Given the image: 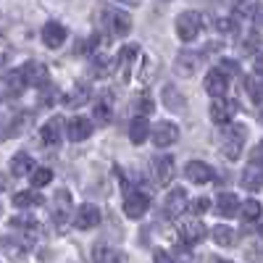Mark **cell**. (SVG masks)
<instances>
[{
  "label": "cell",
  "instance_id": "obj_1",
  "mask_svg": "<svg viewBox=\"0 0 263 263\" xmlns=\"http://www.w3.org/2000/svg\"><path fill=\"white\" fill-rule=\"evenodd\" d=\"M218 145H221V156L229 158V161H237L239 156H242V145H245V126H232L227 129L221 140H218Z\"/></svg>",
  "mask_w": 263,
  "mask_h": 263
},
{
  "label": "cell",
  "instance_id": "obj_2",
  "mask_svg": "<svg viewBox=\"0 0 263 263\" xmlns=\"http://www.w3.org/2000/svg\"><path fill=\"white\" fill-rule=\"evenodd\" d=\"M200 27H203V16L197 11H184L177 16V34L182 42H192L200 34Z\"/></svg>",
  "mask_w": 263,
  "mask_h": 263
},
{
  "label": "cell",
  "instance_id": "obj_3",
  "mask_svg": "<svg viewBox=\"0 0 263 263\" xmlns=\"http://www.w3.org/2000/svg\"><path fill=\"white\" fill-rule=\"evenodd\" d=\"M103 27L114 37H124V34L132 32V18L124 11H119V8H105L103 11Z\"/></svg>",
  "mask_w": 263,
  "mask_h": 263
},
{
  "label": "cell",
  "instance_id": "obj_4",
  "mask_svg": "<svg viewBox=\"0 0 263 263\" xmlns=\"http://www.w3.org/2000/svg\"><path fill=\"white\" fill-rule=\"evenodd\" d=\"M179 237H182L184 245H197L205 237V224L200 221V218H195V216L182 218L179 221Z\"/></svg>",
  "mask_w": 263,
  "mask_h": 263
},
{
  "label": "cell",
  "instance_id": "obj_5",
  "mask_svg": "<svg viewBox=\"0 0 263 263\" xmlns=\"http://www.w3.org/2000/svg\"><path fill=\"white\" fill-rule=\"evenodd\" d=\"M163 211H166L168 218H177V216H182L184 211H190V197H187V192H184L182 187H174V190L166 195Z\"/></svg>",
  "mask_w": 263,
  "mask_h": 263
},
{
  "label": "cell",
  "instance_id": "obj_6",
  "mask_svg": "<svg viewBox=\"0 0 263 263\" xmlns=\"http://www.w3.org/2000/svg\"><path fill=\"white\" fill-rule=\"evenodd\" d=\"M98 224H100V208L98 205L84 203V205L77 208V213H74V227L77 229L87 232V229H95Z\"/></svg>",
  "mask_w": 263,
  "mask_h": 263
},
{
  "label": "cell",
  "instance_id": "obj_7",
  "mask_svg": "<svg viewBox=\"0 0 263 263\" xmlns=\"http://www.w3.org/2000/svg\"><path fill=\"white\" fill-rule=\"evenodd\" d=\"M150 208V197L145 192H126L124 197V213L129 218H142Z\"/></svg>",
  "mask_w": 263,
  "mask_h": 263
},
{
  "label": "cell",
  "instance_id": "obj_8",
  "mask_svg": "<svg viewBox=\"0 0 263 263\" xmlns=\"http://www.w3.org/2000/svg\"><path fill=\"white\" fill-rule=\"evenodd\" d=\"M69 216H71V195H69V190H61L53 197V221L63 229Z\"/></svg>",
  "mask_w": 263,
  "mask_h": 263
},
{
  "label": "cell",
  "instance_id": "obj_9",
  "mask_svg": "<svg viewBox=\"0 0 263 263\" xmlns=\"http://www.w3.org/2000/svg\"><path fill=\"white\" fill-rule=\"evenodd\" d=\"M177 140H179V126L174 121H161L153 129V142H156V147H168Z\"/></svg>",
  "mask_w": 263,
  "mask_h": 263
},
{
  "label": "cell",
  "instance_id": "obj_10",
  "mask_svg": "<svg viewBox=\"0 0 263 263\" xmlns=\"http://www.w3.org/2000/svg\"><path fill=\"white\" fill-rule=\"evenodd\" d=\"M208 114H211V121H213V124H229V121L234 119V114H237V103L218 98V100H213V105L208 108Z\"/></svg>",
  "mask_w": 263,
  "mask_h": 263
},
{
  "label": "cell",
  "instance_id": "obj_11",
  "mask_svg": "<svg viewBox=\"0 0 263 263\" xmlns=\"http://www.w3.org/2000/svg\"><path fill=\"white\" fill-rule=\"evenodd\" d=\"M21 74H24L27 84L29 87H45L48 84V69H45V63H37V61H29L21 66Z\"/></svg>",
  "mask_w": 263,
  "mask_h": 263
},
{
  "label": "cell",
  "instance_id": "obj_12",
  "mask_svg": "<svg viewBox=\"0 0 263 263\" xmlns=\"http://www.w3.org/2000/svg\"><path fill=\"white\" fill-rule=\"evenodd\" d=\"M203 87H205V92H208V95H213L216 100H218V98H224V92L229 90L227 74H224L221 69H211V71H208V77H205V82H203Z\"/></svg>",
  "mask_w": 263,
  "mask_h": 263
},
{
  "label": "cell",
  "instance_id": "obj_13",
  "mask_svg": "<svg viewBox=\"0 0 263 263\" xmlns=\"http://www.w3.org/2000/svg\"><path fill=\"white\" fill-rule=\"evenodd\" d=\"M92 135V121L84 119V116H74L69 124H66V137L71 142H82Z\"/></svg>",
  "mask_w": 263,
  "mask_h": 263
},
{
  "label": "cell",
  "instance_id": "obj_14",
  "mask_svg": "<svg viewBox=\"0 0 263 263\" xmlns=\"http://www.w3.org/2000/svg\"><path fill=\"white\" fill-rule=\"evenodd\" d=\"M150 171H153V177H156L158 184H166L174 179V158L171 156H156L150 163Z\"/></svg>",
  "mask_w": 263,
  "mask_h": 263
},
{
  "label": "cell",
  "instance_id": "obj_15",
  "mask_svg": "<svg viewBox=\"0 0 263 263\" xmlns=\"http://www.w3.org/2000/svg\"><path fill=\"white\" fill-rule=\"evenodd\" d=\"M184 174H187V179L195 182V184H208V182H213V174L216 171L208 163H203V161H190L184 166Z\"/></svg>",
  "mask_w": 263,
  "mask_h": 263
},
{
  "label": "cell",
  "instance_id": "obj_16",
  "mask_svg": "<svg viewBox=\"0 0 263 263\" xmlns=\"http://www.w3.org/2000/svg\"><path fill=\"white\" fill-rule=\"evenodd\" d=\"M66 37H69V32H66V27L58 24V21H48V24L42 27V42H45L48 48H53V50L63 45Z\"/></svg>",
  "mask_w": 263,
  "mask_h": 263
},
{
  "label": "cell",
  "instance_id": "obj_17",
  "mask_svg": "<svg viewBox=\"0 0 263 263\" xmlns=\"http://www.w3.org/2000/svg\"><path fill=\"white\" fill-rule=\"evenodd\" d=\"M63 129H66V121L61 116H53V119H48L45 124L40 126V140L45 145H55V142H61V132Z\"/></svg>",
  "mask_w": 263,
  "mask_h": 263
},
{
  "label": "cell",
  "instance_id": "obj_18",
  "mask_svg": "<svg viewBox=\"0 0 263 263\" xmlns=\"http://www.w3.org/2000/svg\"><path fill=\"white\" fill-rule=\"evenodd\" d=\"M197 66H200V55L192 53V50H182L177 55V61H174V71L179 77H192L197 71Z\"/></svg>",
  "mask_w": 263,
  "mask_h": 263
},
{
  "label": "cell",
  "instance_id": "obj_19",
  "mask_svg": "<svg viewBox=\"0 0 263 263\" xmlns=\"http://www.w3.org/2000/svg\"><path fill=\"white\" fill-rule=\"evenodd\" d=\"M216 213L224 216V218L237 216V213H239V200H237V195H234V192H221V195H218V200H216Z\"/></svg>",
  "mask_w": 263,
  "mask_h": 263
},
{
  "label": "cell",
  "instance_id": "obj_20",
  "mask_svg": "<svg viewBox=\"0 0 263 263\" xmlns=\"http://www.w3.org/2000/svg\"><path fill=\"white\" fill-rule=\"evenodd\" d=\"M24 87H27V79H24V74H21V69L6 74V79H3V92H6V98L21 95V92H24Z\"/></svg>",
  "mask_w": 263,
  "mask_h": 263
},
{
  "label": "cell",
  "instance_id": "obj_21",
  "mask_svg": "<svg viewBox=\"0 0 263 263\" xmlns=\"http://www.w3.org/2000/svg\"><path fill=\"white\" fill-rule=\"evenodd\" d=\"M147 137H153V129H150V124H147L145 116H137L135 121L129 124V140L135 142V145H142Z\"/></svg>",
  "mask_w": 263,
  "mask_h": 263
},
{
  "label": "cell",
  "instance_id": "obj_22",
  "mask_svg": "<svg viewBox=\"0 0 263 263\" xmlns=\"http://www.w3.org/2000/svg\"><path fill=\"white\" fill-rule=\"evenodd\" d=\"M45 197H42L37 190H21L13 195V205L16 208H34V205H42Z\"/></svg>",
  "mask_w": 263,
  "mask_h": 263
},
{
  "label": "cell",
  "instance_id": "obj_23",
  "mask_svg": "<svg viewBox=\"0 0 263 263\" xmlns=\"http://www.w3.org/2000/svg\"><path fill=\"white\" fill-rule=\"evenodd\" d=\"M239 184H242V190H250V192H258L263 187V171L255 168V166H248L242 171V177H239Z\"/></svg>",
  "mask_w": 263,
  "mask_h": 263
},
{
  "label": "cell",
  "instance_id": "obj_24",
  "mask_svg": "<svg viewBox=\"0 0 263 263\" xmlns=\"http://www.w3.org/2000/svg\"><path fill=\"white\" fill-rule=\"evenodd\" d=\"M11 171H13V177H32L34 174V161L27 156V153H18V156H13L11 161Z\"/></svg>",
  "mask_w": 263,
  "mask_h": 263
},
{
  "label": "cell",
  "instance_id": "obj_25",
  "mask_svg": "<svg viewBox=\"0 0 263 263\" xmlns=\"http://www.w3.org/2000/svg\"><path fill=\"white\" fill-rule=\"evenodd\" d=\"M211 237H213V242H216V245H221V248L234 245V229L227 227V224H216V227H211Z\"/></svg>",
  "mask_w": 263,
  "mask_h": 263
},
{
  "label": "cell",
  "instance_id": "obj_26",
  "mask_svg": "<svg viewBox=\"0 0 263 263\" xmlns=\"http://www.w3.org/2000/svg\"><path fill=\"white\" fill-rule=\"evenodd\" d=\"M140 55V48L137 45H124L121 48V53H119V69H121V77L124 79H129V66H132V61H135Z\"/></svg>",
  "mask_w": 263,
  "mask_h": 263
},
{
  "label": "cell",
  "instance_id": "obj_27",
  "mask_svg": "<svg viewBox=\"0 0 263 263\" xmlns=\"http://www.w3.org/2000/svg\"><path fill=\"white\" fill-rule=\"evenodd\" d=\"M163 103L171 108V111H182V108H184V98H182V92L174 84H168L163 90Z\"/></svg>",
  "mask_w": 263,
  "mask_h": 263
},
{
  "label": "cell",
  "instance_id": "obj_28",
  "mask_svg": "<svg viewBox=\"0 0 263 263\" xmlns=\"http://www.w3.org/2000/svg\"><path fill=\"white\" fill-rule=\"evenodd\" d=\"M111 69H114V61L111 58H105V55H98L95 61H92V77H108L111 74Z\"/></svg>",
  "mask_w": 263,
  "mask_h": 263
},
{
  "label": "cell",
  "instance_id": "obj_29",
  "mask_svg": "<svg viewBox=\"0 0 263 263\" xmlns=\"http://www.w3.org/2000/svg\"><path fill=\"white\" fill-rule=\"evenodd\" d=\"M32 187L34 190H40V187H45V184H50L53 182V171L50 168H45V166H42V168H34V174H32Z\"/></svg>",
  "mask_w": 263,
  "mask_h": 263
},
{
  "label": "cell",
  "instance_id": "obj_30",
  "mask_svg": "<svg viewBox=\"0 0 263 263\" xmlns=\"http://www.w3.org/2000/svg\"><path fill=\"white\" fill-rule=\"evenodd\" d=\"M95 121L98 124H108L111 121V100H100V103H95Z\"/></svg>",
  "mask_w": 263,
  "mask_h": 263
},
{
  "label": "cell",
  "instance_id": "obj_31",
  "mask_svg": "<svg viewBox=\"0 0 263 263\" xmlns=\"http://www.w3.org/2000/svg\"><path fill=\"white\" fill-rule=\"evenodd\" d=\"M87 98H90V90H87V87H74V92H69V95H66V98H63V103L74 108V105L84 103Z\"/></svg>",
  "mask_w": 263,
  "mask_h": 263
},
{
  "label": "cell",
  "instance_id": "obj_32",
  "mask_svg": "<svg viewBox=\"0 0 263 263\" xmlns=\"http://www.w3.org/2000/svg\"><path fill=\"white\" fill-rule=\"evenodd\" d=\"M242 218H245V221H258V218H260V203L258 200H245Z\"/></svg>",
  "mask_w": 263,
  "mask_h": 263
},
{
  "label": "cell",
  "instance_id": "obj_33",
  "mask_svg": "<svg viewBox=\"0 0 263 263\" xmlns=\"http://www.w3.org/2000/svg\"><path fill=\"white\" fill-rule=\"evenodd\" d=\"M11 227H16V229H27V232H40V224L34 221V218H27V216H16V218H11Z\"/></svg>",
  "mask_w": 263,
  "mask_h": 263
},
{
  "label": "cell",
  "instance_id": "obj_34",
  "mask_svg": "<svg viewBox=\"0 0 263 263\" xmlns=\"http://www.w3.org/2000/svg\"><path fill=\"white\" fill-rule=\"evenodd\" d=\"M248 95H250V100H253L255 105H263V84L248 79Z\"/></svg>",
  "mask_w": 263,
  "mask_h": 263
},
{
  "label": "cell",
  "instance_id": "obj_35",
  "mask_svg": "<svg viewBox=\"0 0 263 263\" xmlns=\"http://www.w3.org/2000/svg\"><path fill=\"white\" fill-rule=\"evenodd\" d=\"M260 45V34L258 32H250L245 40H242V53H255Z\"/></svg>",
  "mask_w": 263,
  "mask_h": 263
},
{
  "label": "cell",
  "instance_id": "obj_36",
  "mask_svg": "<svg viewBox=\"0 0 263 263\" xmlns=\"http://www.w3.org/2000/svg\"><path fill=\"white\" fill-rule=\"evenodd\" d=\"M135 111L140 114V116H150L153 114V100L147 98V95H142V98H137V103H135Z\"/></svg>",
  "mask_w": 263,
  "mask_h": 263
},
{
  "label": "cell",
  "instance_id": "obj_37",
  "mask_svg": "<svg viewBox=\"0 0 263 263\" xmlns=\"http://www.w3.org/2000/svg\"><path fill=\"white\" fill-rule=\"evenodd\" d=\"M211 208V200L208 197H197V200H190V213L192 216H200V213H205Z\"/></svg>",
  "mask_w": 263,
  "mask_h": 263
},
{
  "label": "cell",
  "instance_id": "obj_38",
  "mask_svg": "<svg viewBox=\"0 0 263 263\" xmlns=\"http://www.w3.org/2000/svg\"><path fill=\"white\" fill-rule=\"evenodd\" d=\"M250 166H255V168H260V171H263V140L250 150Z\"/></svg>",
  "mask_w": 263,
  "mask_h": 263
},
{
  "label": "cell",
  "instance_id": "obj_39",
  "mask_svg": "<svg viewBox=\"0 0 263 263\" xmlns=\"http://www.w3.org/2000/svg\"><path fill=\"white\" fill-rule=\"evenodd\" d=\"M216 29L224 34H234L237 32V21L234 18H216Z\"/></svg>",
  "mask_w": 263,
  "mask_h": 263
},
{
  "label": "cell",
  "instance_id": "obj_40",
  "mask_svg": "<svg viewBox=\"0 0 263 263\" xmlns=\"http://www.w3.org/2000/svg\"><path fill=\"white\" fill-rule=\"evenodd\" d=\"M218 69H221L224 74H229V77H234V74H239V63H237V61H229V58H224L221 63H218Z\"/></svg>",
  "mask_w": 263,
  "mask_h": 263
},
{
  "label": "cell",
  "instance_id": "obj_41",
  "mask_svg": "<svg viewBox=\"0 0 263 263\" xmlns=\"http://www.w3.org/2000/svg\"><path fill=\"white\" fill-rule=\"evenodd\" d=\"M153 263H177V260H174V255L166 253V250H156L153 253Z\"/></svg>",
  "mask_w": 263,
  "mask_h": 263
},
{
  "label": "cell",
  "instance_id": "obj_42",
  "mask_svg": "<svg viewBox=\"0 0 263 263\" xmlns=\"http://www.w3.org/2000/svg\"><path fill=\"white\" fill-rule=\"evenodd\" d=\"M253 21L258 27H263V3H258L255 8H253Z\"/></svg>",
  "mask_w": 263,
  "mask_h": 263
},
{
  "label": "cell",
  "instance_id": "obj_43",
  "mask_svg": "<svg viewBox=\"0 0 263 263\" xmlns=\"http://www.w3.org/2000/svg\"><path fill=\"white\" fill-rule=\"evenodd\" d=\"M253 69H255V74H260L263 77V53L255 58V63H253Z\"/></svg>",
  "mask_w": 263,
  "mask_h": 263
},
{
  "label": "cell",
  "instance_id": "obj_44",
  "mask_svg": "<svg viewBox=\"0 0 263 263\" xmlns=\"http://www.w3.org/2000/svg\"><path fill=\"white\" fill-rule=\"evenodd\" d=\"M116 3H121V6H140V0H116Z\"/></svg>",
  "mask_w": 263,
  "mask_h": 263
},
{
  "label": "cell",
  "instance_id": "obj_45",
  "mask_svg": "<svg viewBox=\"0 0 263 263\" xmlns=\"http://www.w3.org/2000/svg\"><path fill=\"white\" fill-rule=\"evenodd\" d=\"M213 263H229V260H224V258H216Z\"/></svg>",
  "mask_w": 263,
  "mask_h": 263
},
{
  "label": "cell",
  "instance_id": "obj_46",
  "mask_svg": "<svg viewBox=\"0 0 263 263\" xmlns=\"http://www.w3.org/2000/svg\"><path fill=\"white\" fill-rule=\"evenodd\" d=\"M260 234H263V229H260Z\"/></svg>",
  "mask_w": 263,
  "mask_h": 263
}]
</instances>
